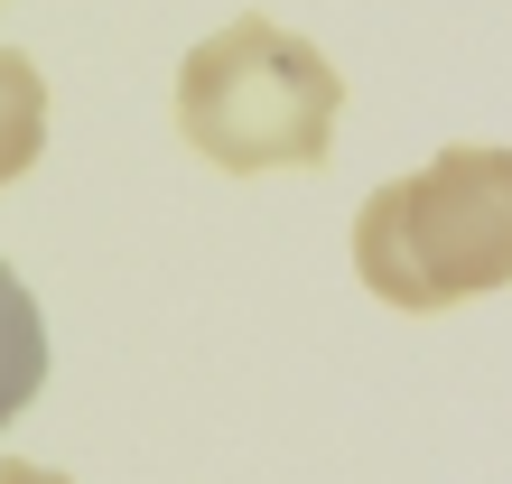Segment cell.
<instances>
[{"label": "cell", "mask_w": 512, "mask_h": 484, "mask_svg": "<svg viewBox=\"0 0 512 484\" xmlns=\"http://www.w3.org/2000/svg\"><path fill=\"white\" fill-rule=\"evenodd\" d=\"M38 149H47V75L19 47H0V187L38 168Z\"/></svg>", "instance_id": "cell-4"}, {"label": "cell", "mask_w": 512, "mask_h": 484, "mask_svg": "<svg viewBox=\"0 0 512 484\" xmlns=\"http://www.w3.org/2000/svg\"><path fill=\"white\" fill-rule=\"evenodd\" d=\"M0 484H66V475H56V466H28V457H10V466H0Z\"/></svg>", "instance_id": "cell-5"}, {"label": "cell", "mask_w": 512, "mask_h": 484, "mask_svg": "<svg viewBox=\"0 0 512 484\" xmlns=\"http://www.w3.org/2000/svg\"><path fill=\"white\" fill-rule=\"evenodd\" d=\"M354 280L401 317L512 289V149L447 140L429 168L373 187L354 215Z\"/></svg>", "instance_id": "cell-1"}, {"label": "cell", "mask_w": 512, "mask_h": 484, "mask_svg": "<svg viewBox=\"0 0 512 484\" xmlns=\"http://www.w3.org/2000/svg\"><path fill=\"white\" fill-rule=\"evenodd\" d=\"M47 391V317L38 298H28V280L10 261H0V429Z\"/></svg>", "instance_id": "cell-3"}, {"label": "cell", "mask_w": 512, "mask_h": 484, "mask_svg": "<svg viewBox=\"0 0 512 484\" xmlns=\"http://www.w3.org/2000/svg\"><path fill=\"white\" fill-rule=\"evenodd\" d=\"M345 121V75L280 19H224L215 38L187 47L177 66V131L205 168L270 177V168H317Z\"/></svg>", "instance_id": "cell-2"}]
</instances>
